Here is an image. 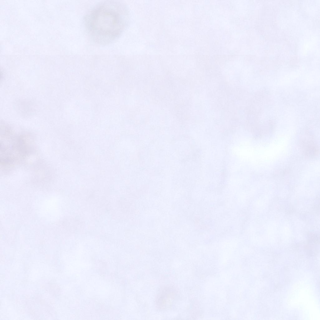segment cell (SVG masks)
<instances>
[{
  "instance_id": "cell-2",
  "label": "cell",
  "mask_w": 320,
  "mask_h": 320,
  "mask_svg": "<svg viewBox=\"0 0 320 320\" xmlns=\"http://www.w3.org/2000/svg\"><path fill=\"white\" fill-rule=\"evenodd\" d=\"M0 163L2 170H8L28 156L32 152V140L28 134H17L2 124L1 128Z\"/></svg>"
},
{
  "instance_id": "cell-4",
  "label": "cell",
  "mask_w": 320,
  "mask_h": 320,
  "mask_svg": "<svg viewBox=\"0 0 320 320\" xmlns=\"http://www.w3.org/2000/svg\"><path fill=\"white\" fill-rule=\"evenodd\" d=\"M300 147L303 154L308 158H312L317 155L318 148L314 139L309 135L302 136L300 139Z\"/></svg>"
},
{
  "instance_id": "cell-3",
  "label": "cell",
  "mask_w": 320,
  "mask_h": 320,
  "mask_svg": "<svg viewBox=\"0 0 320 320\" xmlns=\"http://www.w3.org/2000/svg\"><path fill=\"white\" fill-rule=\"evenodd\" d=\"M176 296L175 290L172 288L165 287L160 290L156 300V304L160 310H167L172 306Z\"/></svg>"
},
{
  "instance_id": "cell-1",
  "label": "cell",
  "mask_w": 320,
  "mask_h": 320,
  "mask_svg": "<svg viewBox=\"0 0 320 320\" xmlns=\"http://www.w3.org/2000/svg\"><path fill=\"white\" fill-rule=\"evenodd\" d=\"M129 12L119 1H104L88 12L84 19L87 31L97 43L106 45L119 37L128 25Z\"/></svg>"
}]
</instances>
